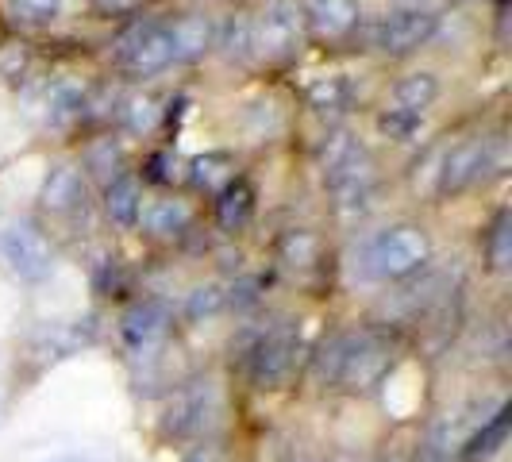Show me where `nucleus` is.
<instances>
[{"label": "nucleus", "mask_w": 512, "mask_h": 462, "mask_svg": "<svg viewBox=\"0 0 512 462\" xmlns=\"http://www.w3.org/2000/svg\"><path fill=\"white\" fill-rule=\"evenodd\" d=\"M432 258V243L428 235L412 224H397V228L382 231L370 251H366V270L374 278H409L424 262Z\"/></svg>", "instance_id": "1"}, {"label": "nucleus", "mask_w": 512, "mask_h": 462, "mask_svg": "<svg viewBox=\"0 0 512 462\" xmlns=\"http://www.w3.org/2000/svg\"><path fill=\"white\" fill-rule=\"evenodd\" d=\"M439 27V16L436 12H424V8H397V12H385L378 16L370 31H366V39H370V47L382 54H409L416 47H424L432 35H436Z\"/></svg>", "instance_id": "2"}, {"label": "nucleus", "mask_w": 512, "mask_h": 462, "mask_svg": "<svg viewBox=\"0 0 512 462\" xmlns=\"http://www.w3.org/2000/svg\"><path fill=\"white\" fill-rule=\"evenodd\" d=\"M120 62L124 70L135 77H151L158 70H166L170 62H178V47H174V35H170V24H135L120 39Z\"/></svg>", "instance_id": "3"}, {"label": "nucleus", "mask_w": 512, "mask_h": 462, "mask_svg": "<svg viewBox=\"0 0 512 462\" xmlns=\"http://www.w3.org/2000/svg\"><path fill=\"white\" fill-rule=\"evenodd\" d=\"M0 258L8 266L12 278L20 282H43L51 274V243L43 239V231H35L31 224H12L0 235Z\"/></svg>", "instance_id": "4"}, {"label": "nucleus", "mask_w": 512, "mask_h": 462, "mask_svg": "<svg viewBox=\"0 0 512 462\" xmlns=\"http://www.w3.org/2000/svg\"><path fill=\"white\" fill-rule=\"evenodd\" d=\"M251 20H255V54L278 62V58H289L297 51L305 16L293 0H274V4H266L262 16H251Z\"/></svg>", "instance_id": "5"}, {"label": "nucleus", "mask_w": 512, "mask_h": 462, "mask_svg": "<svg viewBox=\"0 0 512 462\" xmlns=\"http://www.w3.org/2000/svg\"><path fill=\"white\" fill-rule=\"evenodd\" d=\"M293 351H297V335L289 328H274L251 355V378H255L258 389H274L289 378L293 370Z\"/></svg>", "instance_id": "6"}, {"label": "nucleus", "mask_w": 512, "mask_h": 462, "mask_svg": "<svg viewBox=\"0 0 512 462\" xmlns=\"http://www.w3.org/2000/svg\"><path fill=\"white\" fill-rule=\"evenodd\" d=\"M124 343H128L131 355H151L158 351V343L166 339L170 332V312L158 305V301H143V305L128 308V316H124Z\"/></svg>", "instance_id": "7"}, {"label": "nucleus", "mask_w": 512, "mask_h": 462, "mask_svg": "<svg viewBox=\"0 0 512 462\" xmlns=\"http://www.w3.org/2000/svg\"><path fill=\"white\" fill-rule=\"evenodd\" d=\"M486 170H489V143H482V139L459 143L455 151L443 158L439 189H443V193H462V189H470L474 181H482Z\"/></svg>", "instance_id": "8"}, {"label": "nucleus", "mask_w": 512, "mask_h": 462, "mask_svg": "<svg viewBox=\"0 0 512 462\" xmlns=\"http://www.w3.org/2000/svg\"><path fill=\"white\" fill-rule=\"evenodd\" d=\"M208 412H212V385H189L181 389L178 397L170 401V412H166V432L170 436H197L201 428L208 424Z\"/></svg>", "instance_id": "9"}, {"label": "nucleus", "mask_w": 512, "mask_h": 462, "mask_svg": "<svg viewBox=\"0 0 512 462\" xmlns=\"http://www.w3.org/2000/svg\"><path fill=\"white\" fill-rule=\"evenodd\" d=\"M301 16H305L320 35L343 39V35H351V31L359 27L362 8H359V0H305V4H301Z\"/></svg>", "instance_id": "10"}, {"label": "nucleus", "mask_w": 512, "mask_h": 462, "mask_svg": "<svg viewBox=\"0 0 512 462\" xmlns=\"http://www.w3.org/2000/svg\"><path fill=\"white\" fill-rule=\"evenodd\" d=\"M85 108V89L70 81V77H58L43 89V101H39V112H43V124L54 131L70 128Z\"/></svg>", "instance_id": "11"}, {"label": "nucleus", "mask_w": 512, "mask_h": 462, "mask_svg": "<svg viewBox=\"0 0 512 462\" xmlns=\"http://www.w3.org/2000/svg\"><path fill=\"white\" fill-rule=\"evenodd\" d=\"M85 201V181L77 174L74 166H54L47 181H43V189H39V205L47 208V212H70Z\"/></svg>", "instance_id": "12"}, {"label": "nucleus", "mask_w": 512, "mask_h": 462, "mask_svg": "<svg viewBox=\"0 0 512 462\" xmlns=\"http://www.w3.org/2000/svg\"><path fill=\"white\" fill-rule=\"evenodd\" d=\"M104 208L112 216V224L120 228H135L139 224V212H143V189L131 174H120V178L108 181V193H104Z\"/></svg>", "instance_id": "13"}, {"label": "nucleus", "mask_w": 512, "mask_h": 462, "mask_svg": "<svg viewBox=\"0 0 512 462\" xmlns=\"http://www.w3.org/2000/svg\"><path fill=\"white\" fill-rule=\"evenodd\" d=\"M189 220H193L189 205H185V201H174V197H166V201H151V205L139 212L143 231H151V235H158V239L181 235V231L189 228Z\"/></svg>", "instance_id": "14"}, {"label": "nucleus", "mask_w": 512, "mask_h": 462, "mask_svg": "<svg viewBox=\"0 0 512 462\" xmlns=\"http://www.w3.org/2000/svg\"><path fill=\"white\" fill-rule=\"evenodd\" d=\"M255 208V189L243 178H231L224 189H220V201H216V216H220V228L224 231H239L247 224Z\"/></svg>", "instance_id": "15"}, {"label": "nucleus", "mask_w": 512, "mask_h": 462, "mask_svg": "<svg viewBox=\"0 0 512 462\" xmlns=\"http://www.w3.org/2000/svg\"><path fill=\"white\" fill-rule=\"evenodd\" d=\"M439 97V81L436 74H409L401 77L397 85H393V101L397 108H405V112H424V108H432V101Z\"/></svg>", "instance_id": "16"}, {"label": "nucleus", "mask_w": 512, "mask_h": 462, "mask_svg": "<svg viewBox=\"0 0 512 462\" xmlns=\"http://www.w3.org/2000/svg\"><path fill=\"white\" fill-rule=\"evenodd\" d=\"M216 47L228 54V58H251L255 54V20L251 16H231L228 24L220 27L216 35Z\"/></svg>", "instance_id": "17"}, {"label": "nucleus", "mask_w": 512, "mask_h": 462, "mask_svg": "<svg viewBox=\"0 0 512 462\" xmlns=\"http://www.w3.org/2000/svg\"><path fill=\"white\" fill-rule=\"evenodd\" d=\"M170 35H174V47H178V58H193L208 47L212 39V27H208L205 16H181L170 24Z\"/></svg>", "instance_id": "18"}, {"label": "nucleus", "mask_w": 512, "mask_h": 462, "mask_svg": "<svg viewBox=\"0 0 512 462\" xmlns=\"http://www.w3.org/2000/svg\"><path fill=\"white\" fill-rule=\"evenodd\" d=\"M193 185H201L208 193H220L235 174H231V158L228 154H205V158H193Z\"/></svg>", "instance_id": "19"}, {"label": "nucleus", "mask_w": 512, "mask_h": 462, "mask_svg": "<svg viewBox=\"0 0 512 462\" xmlns=\"http://www.w3.org/2000/svg\"><path fill=\"white\" fill-rule=\"evenodd\" d=\"M308 101L320 112H343L351 104V85H347V77H320L308 89Z\"/></svg>", "instance_id": "20"}, {"label": "nucleus", "mask_w": 512, "mask_h": 462, "mask_svg": "<svg viewBox=\"0 0 512 462\" xmlns=\"http://www.w3.org/2000/svg\"><path fill=\"white\" fill-rule=\"evenodd\" d=\"M8 8H12V16L20 20V24H54L58 16H62V8H66V0H8Z\"/></svg>", "instance_id": "21"}, {"label": "nucleus", "mask_w": 512, "mask_h": 462, "mask_svg": "<svg viewBox=\"0 0 512 462\" xmlns=\"http://www.w3.org/2000/svg\"><path fill=\"white\" fill-rule=\"evenodd\" d=\"M509 439V409H497V416L489 420V428H482L474 443H470V459H489L493 451H501V443Z\"/></svg>", "instance_id": "22"}, {"label": "nucleus", "mask_w": 512, "mask_h": 462, "mask_svg": "<svg viewBox=\"0 0 512 462\" xmlns=\"http://www.w3.org/2000/svg\"><path fill=\"white\" fill-rule=\"evenodd\" d=\"M486 255L493 262V270H505L512 258V231H509V212H501L497 220H493V228H489V239H486Z\"/></svg>", "instance_id": "23"}, {"label": "nucleus", "mask_w": 512, "mask_h": 462, "mask_svg": "<svg viewBox=\"0 0 512 462\" xmlns=\"http://www.w3.org/2000/svg\"><path fill=\"white\" fill-rule=\"evenodd\" d=\"M158 120H162V108L154 104V97H131L124 108V124L131 131H151Z\"/></svg>", "instance_id": "24"}, {"label": "nucleus", "mask_w": 512, "mask_h": 462, "mask_svg": "<svg viewBox=\"0 0 512 462\" xmlns=\"http://www.w3.org/2000/svg\"><path fill=\"white\" fill-rule=\"evenodd\" d=\"M416 462H451V428H447V424H436V428L424 436Z\"/></svg>", "instance_id": "25"}, {"label": "nucleus", "mask_w": 512, "mask_h": 462, "mask_svg": "<svg viewBox=\"0 0 512 462\" xmlns=\"http://www.w3.org/2000/svg\"><path fill=\"white\" fill-rule=\"evenodd\" d=\"M416 128H420V116L405 108H389L382 116V131H389V139H409Z\"/></svg>", "instance_id": "26"}, {"label": "nucleus", "mask_w": 512, "mask_h": 462, "mask_svg": "<svg viewBox=\"0 0 512 462\" xmlns=\"http://www.w3.org/2000/svg\"><path fill=\"white\" fill-rule=\"evenodd\" d=\"M220 289L216 285H205V289H197L193 297H189V316H208V312H216L220 308Z\"/></svg>", "instance_id": "27"}]
</instances>
